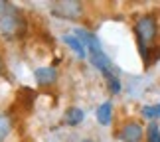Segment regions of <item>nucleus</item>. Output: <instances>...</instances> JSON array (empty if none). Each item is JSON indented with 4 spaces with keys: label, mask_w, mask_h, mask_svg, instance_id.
Returning a JSON list of instances; mask_svg holds the SVG:
<instances>
[{
    "label": "nucleus",
    "mask_w": 160,
    "mask_h": 142,
    "mask_svg": "<svg viewBox=\"0 0 160 142\" xmlns=\"http://www.w3.org/2000/svg\"><path fill=\"white\" fill-rule=\"evenodd\" d=\"M134 36H137V46L140 51V57L146 63L150 49H154L156 46V38H158V22L152 14H144L140 16L137 24H134Z\"/></svg>",
    "instance_id": "obj_1"
},
{
    "label": "nucleus",
    "mask_w": 160,
    "mask_h": 142,
    "mask_svg": "<svg viewBox=\"0 0 160 142\" xmlns=\"http://www.w3.org/2000/svg\"><path fill=\"white\" fill-rule=\"evenodd\" d=\"M111 120H113V103L105 101L97 109V122L103 125V126H107V125H111Z\"/></svg>",
    "instance_id": "obj_8"
},
{
    "label": "nucleus",
    "mask_w": 160,
    "mask_h": 142,
    "mask_svg": "<svg viewBox=\"0 0 160 142\" xmlns=\"http://www.w3.org/2000/svg\"><path fill=\"white\" fill-rule=\"evenodd\" d=\"M52 14L63 20H71L75 22L85 14V4L77 2V0H59V2L52 4Z\"/></svg>",
    "instance_id": "obj_3"
},
{
    "label": "nucleus",
    "mask_w": 160,
    "mask_h": 142,
    "mask_svg": "<svg viewBox=\"0 0 160 142\" xmlns=\"http://www.w3.org/2000/svg\"><path fill=\"white\" fill-rule=\"evenodd\" d=\"M83 142H93V140H83Z\"/></svg>",
    "instance_id": "obj_15"
},
{
    "label": "nucleus",
    "mask_w": 160,
    "mask_h": 142,
    "mask_svg": "<svg viewBox=\"0 0 160 142\" xmlns=\"http://www.w3.org/2000/svg\"><path fill=\"white\" fill-rule=\"evenodd\" d=\"M0 71H2V57H0Z\"/></svg>",
    "instance_id": "obj_14"
},
{
    "label": "nucleus",
    "mask_w": 160,
    "mask_h": 142,
    "mask_svg": "<svg viewBox=\"0 0 160 142\" xmlns=\"http://www.w3.org/2000/svg\"><path fill=\"white\" fill-rule=\"evenodd\" d=\"M119 140L121 142H142L144 138V130L140 126V122L137 120H127L125 125L119 128Z\"/></svg>",
    "instance_id": "obj_4"
},
{
    "label": "nucleus",
    "mask_w": 160,
    "mask_h": 142,
    "mask_svg": "<svg viewBox=\"0 0 160 142\" xmlns=\"http://www.w3.org/2000/svg\"><path fill=\"white\" fill-rule=\"evenodd\" d=\"M0 30L6 38H20L26 32V18L10 2H0Z\"/></svg>",
    "instance_id": "obj_2"
},
{
    "label": "nucleus",
    "mask_w": 160,
    "mask_h": 142,
    "mask_svg": "<svg viewBox=\"0 0 160 142\" xmlns=\"http://www.w3.org/2000/svg\"><path fill=\"white\" fill-rule=\"evenodd\" d=\"M34 77H36V81H38L40 87H48V85L55 83L58 71H55V67H40V69H36Z\"/></svg>",
    "instance_id": "obj_6"
},
{
    "label": "nucleus",
    "mask_w": 160,
    "mask_h": 142,
    "mask_svg": "<svg viewBox=\"0 0 160 142\" xmlns=\"http://www.w3.org/2000/svg\"><path fill=\"white\" fill-rule=\"evenodd\" d=\"M107 79V83H109V89H111V93H121V81H119V77L115 75V73H109V75H105Z\"/></svg>",
    "instance_id": "obj_13"
},
{
    "label": "nucleus",
    "mask_w": 160,
    "mask_h": 142,
    "mask_svg": "<svg viewBox=\"0 0 160 142\" xmlns=\"http://www.w3.org/2000/svg\"><path fill=\"white\" fill-rule=\"evenodd\" d=\"M63 119H65V122L69 126H77V125H81V120L85 119V115H83V110L79 109V107H69V109L65 110Z\"/></svg>",
    "instance_id": "obj_9"
},
{
    "label": "nucleus",
    "mask_w": 160,
    "mask_h": 142,
    "mask_svg": "<svg viewBox=\"0 0 160 142\" xmlns=\"http://www.w3.org/2000/svg\"><path fill=\"white\" fill-rule=\"evenodd\" d=\"M63 42L77 53L79 59H85V57H87V49H85V46L79 42V38H77L75 34H65V36H63Z\"/></svg>",
    "instance_id": "obj_7"
},
{
    "label": "nucleus",
    "mask_w": 160,
    "mask_h": 142,
    "mask_svg": "<svg viewBox=\"0 0 160 142\" xmlns=\"http://www.w3.org/2000/svg\"><path fill=\"white\" fill-rule=\"evenodd\" d=\"M140 115L144 116V119H160V105H146V107H142V110H140Z\"/></svg>",
    "instance_id": "obj_11"
},
{
    "label": "nucleus",
    "mask_w": 160,
    "mask_h": 142,
    "mask_svg": "<svg viewBox=\"0 0 160 142\" xmlns=\"http://www.w3.org/2000/svg\"><path fill=\"white\" fill-rule=\"evenodd\" d=\"M146 142H160V126L156 122H150L146 128Z\"/></svg>",
    "instance_id": "obj_12"
},
{
    "label": "nucleus",
    "mask_w": 160,
    "mask_h": 142,
    "mask_svg": "<svg viewBox=\"0 0 160 142\" xmlns=\"http://www.w3.org/2000/svg\"><path fill=\"white\" fill-rule=\"evenodd\" d=\"M10 132H12V116L10 115H0V142H4L8 138Z\"/></svg>",
    "instance_id": "obj_10"
},
{
    "label": "nucleus",
    "mask_w": 160,
    "mask_h": 142,
    "mask_svg": "<svg viewBox=\"0 0 160 142\" xmlns=\"http://www.w3.org/2000/svg\"><path fill=\"white\" fill-rule=\"evenodd\" d=\"M75 36L79 38V42H81V44L85 46V49H87V53H89V55H93V53H101V51H103L101 42L97 40V36H95V34H91V32H87V30L79 28V30H75Z\"/></svg>",
    "instance_id": "obj_5"
}]
</instances>
